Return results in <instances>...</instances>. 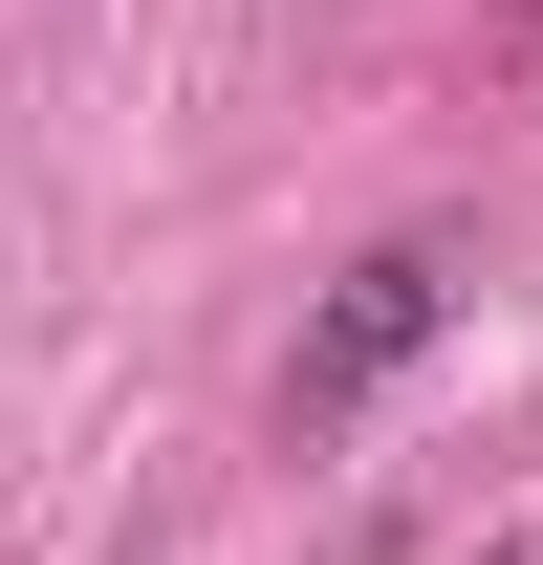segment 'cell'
I'll list each match as a JSON object with an SVG mask.
<instances>
[{
    "mask_svg": "<svg viewBox=\"0 0 543 565\" xmlns=\"http://www.w3.org/2000/svg\"><path fill=\"white\" fill-rule=\"evenodd\" d=\"M457 282H478L457 239H370V262L305 305V349H283V414H305V435H348V414H370L413 349H435V327H457Z\"/></svg>",
    "mask_w": 543,
    "mask_h": 565,
    "instance_id": "cell-1",
    "label": "cell"
}]
</instances>
